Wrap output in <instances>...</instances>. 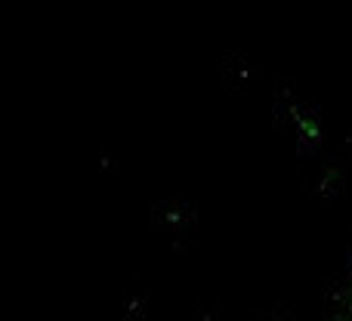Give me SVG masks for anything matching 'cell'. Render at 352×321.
I'll use <instances>...</instances> for the list:
<instances>
[{
	"label": "cell",
	"mask_w": 352,
	"mask_h": 321,
	"mask_svg": "<svg viewBox=\"0 0 352 321\" xmlns=\"http://www.w3.org/2000/svg\"><path fill=\"white\" fill-rule=\"evenodd\" d=\"M322 321H352V250L346 254L343 269L331 281Z\"/></svg>",
	"instance_id": "obj_1"
}]
</instances>
